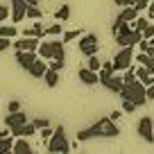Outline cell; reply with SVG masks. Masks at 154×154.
Returning a JSON list of instances; mask_svg holds the SVG:
<instances>
[{"mask_svg": "<svg viewBox=\"0 0 154 154\" xmlns=\"http://www.w3.org/2000/svg\"><path fill=\"white\" fill-rule=\"evenodd\" d=\"M48 152H52V154L70 152V143H68V136H66L63 125H59L57 129L52 131V136H50V140H48Z\"/></svg>", "mask_w": 154, "mask_h": 154, "instance_id": "obj_3", "label": "cell"}, {"mask_svg": "<svg viewBox=\"0 0 154 154\" xmlns=\"http://www.w3.org/2000/svg\"><path fill=\"white\" fill-rule=\"evenodd\" d=\"M61 32H63L61 20H57V23H54V25H50V27H43V36H59Z\"/></svg>", "mask_w": 154, "mask_h": 154, "instance_id": "obj_23", "label": "cell"}, {"mask_svg": "<svg viewBox=\"0 0 154 154\" xmlns=\"http://www.w3.org/2000/svg\"><path fill=\"white\" fill-rule=\"evenodd\" d=\"M52 131H54V129H50V127H43V129H38V136L43 138V143H48V140H50V136H52Z\"/></svg>", "mask_w": 154, "mask_h": 154, "instance_id": "obj_34", "label": "cell"}, {"mask_svg": "<svg viewBox=\"0 0 154 154\" xmlns=\"http://www.w3.org/2000/svg\"><path fill=\"white\" fill-rule=\"evenodd\" d=\"M38 43H41V36H20L18 41H11L16 50H29V52H36Z\"/></svg>", "mask_w": 154, "mask_h": 154, "instance_id": "obj_8", "label": "cell"}, {"mask_svg": "<svg viewBox=\"0 0 154 154\" xmlns=\"http://www.w3.org/2000/svg\"><path fill=\"white\" fill-rule=\"evenodd\" d=\"M102 86L106 88V91H111V93H116V95H118V93H120V88L125 86V82H122V77L118 75V72H113V75H109L106 77V79H102Z\"/></svg>", "mask_w": 154, "mask_h": 154, "instance_id": "obj_11", "label": "cell"}, {"mask_svg": "<svg viewBox=\"0 0 154 154\" xmlns=\"http://www.w3.org/2000/svg\"><path fill=\"white\" fill-rule=\"evenodd\" d=\"M7 111H20V102L18 100H11L9 104H7Z\"/></svg>", "mask_w": 154, "mask_h": 154, "instance_id": "obj_39", "label": "cell"}, {"mask_svg": "<svg viewBox=\"0 0 154 154\" xmlns=\"http://www.w3.org/2000/svg\"><path fill=\"white\" fill-rule=\"evenodd\" d=\"M27 5H38V0H25Z\"/></svg>", "mask_w": 154, "mask_h": 154, "instance_id": "obj_44", "label": "cell"}, {"mask_svg": "<svg viewBox=\"0 0 154 154\" xmlns=\"http://www.w3.org/2000/svg\"><path fill=\"white\" fill-rule=\"evenodd\" d=\"M14 154H29L32 152V145H29V140L25 138V136H16L14 140V149H11Z\"/></svg>", "mask_w": 154, "mask_h": 154, "instance_id": "obj_15", "label": "cell"}, {"mask_svg": "<svg viewBox=\"0 0 154 154\" xmlns=\"http://www.w3.org/2000/svg\"><path fill=\"white\" fill-rule=\"evenodd\" d=\"M113 70L116 72H125L127 68H131L134 61V45H125V48H118V52L113 54Z\"/></svg>", "mask_w": 154, "mask_h": 154, "instance_id": "obj_4", "label": "cell"}, {"mask_svg": "<svg viewBox=\"0 0 154 154\" xmlns=\"http://www.w3.org/2000/svg\"><path fill=\"white\" fill-rule=\"evenodd\" d=\"M147 25H149V20L143 18V16H136V20H131V29H138V32H143Z\"/></svg>", "mask_w": 154, "mask_h": 154, "instance_id": "obj_26", "label": "cell"}, {"mask_svg": "<svg viewBox=\"0 0 154 154\" xmlns=\"http://www.w3.org/2000/svg\"><path fill=\"white\" fill-rule=\"evenodd\" d=\"M32 125L36 127V129H43V127H50V120H48V118H34Z\"/></svg>", "mask_w": 154, "mask_h": 154, "instance_id": "obj_33", "label": "cell"}, {"mask_svg": "<svg viewBox=\"0 0 154 154\" xmlns=\"http://www.w3.org/2000/svg\"><path fill=\"white\" fill-rule=\"evenodd\" d=\"M52 59H61V61H66V43L59 41V38L52 41Z\"/></svg>", "mask_w": 154, "mask_h": 154, "instance_id": "obj_18", "label": "cell"}, {"mask_svg": "<svg viewBox=\"0 0 154 154\" xmlns=\"http://www.w3.org/2000/svg\"><path fill=\"white\" fill-rule=\"evenodd\" d=\"M120 116H122V111H111V113H109V118L118 122V120H120Z\"/></svg>", "mask_w": 154, "mask_h": 154, "instance_id": "obj_40", "label": "cell"}, {"mask_svg": "<svg viewBox=\"0 0 154 154\" xmlns=\"http://www.w3.org/2000/svg\"><path fill=\"white\" fill-rule=\"evenodd\" d=\"M136 131L140 134V138L145 140V143H154V122L149 116H143L138 120V125H136Z\"/></svg>", "mask_w": 154, "mask_h": 154, "instance_id": "obj_7", "label": "cell"}, {"mask_svg": "<svg viewBox=\"0 0 154 154\" xmlns=\"http://www.w3.org/2000/svg\"><path fill=\"white\" fill-rule=\"evenodd\" d=\"M77 77H79V82H82V84H86V86H95V84L100 82V75H97V70H91L88 66L79 68Z\"/></svg>", "mask_w": 154, "mask_h": 154, "instance_id": "obj_12", "label": "cell"}, {"mask_svg": "<svg viewBox=\"0 0 154 154\" xmlns=\"http://www.w3.org/2000/svg\"><path fill=\"white\" fill-rule=\"evenodd\" d=\"M136 109H138V106H136L131 100H122V113H134Z\"/></svg>", "mask_w": 154, "mask_h": 154, "instance_id": "obj_31", "label": "cell"}, {"mask_svg": "<svg viewBox=\"0 0 154 154\" xmlns=\"http://www.w3.org/2000/svg\"><path fill=\"white\" fill-rule=\"evenodd\" d=\"M129 5V0H116V7H127Z\"/></svg>", "mask_w": 154, "mask_h": 154, "instance_id": "obj_41", "label": "cell"}, {"mask_svg": "<svg viewBox=\"0 0 154 154\" xmlns=\"http://www.w3.org/2000/svg\"><path fill=\"white\" fill-rule=\"evenodd\" d=\"M147 9H149V16L154 18V0H149V7H147Z\"/></svg>", "mask_w": 154, "mask_h": 154, "instance_id": "obj_42", "label": "cell"}, {"mask_svg": "<svg viewBox=\"0 0 154 154\" xmlns=\"http://www.w3.org/2000/svg\"><path fill=\"white\" fill-rule=\"evenodd\" d=\"M27 122V113L25 111H9V116H5V125L9 127L11 134H18V129Z\"/></svg>", "mask_w": 154, "mask_h": 154, "instance_id": "obj_6", "label": "cell"}, {"mask_svg": "<svg viewBox=\"0 0 154 154\" xmlns=\"http://www.w3.org/2000/svg\"><path fill=\"white\" fill-rule=\"evenodd\" d=\"M136 16H138V9H136L134 5H127L120 9V14H118V18L125 20V23H131V20H136Z\"/></svg>", "mask_w": 154, "mask_h": 154, "instance_id": "obj_17", "label": "cell"}, {"mask_svg": "<svg viewBox=\"0 0 154 154\" xmlns=\"http://www.w3.org/2000/svg\"><path fill=\"white\" fill-rule=\"evenodd\" d=\"M82 36V29H70V32L63 34V43H70V41H77Z\"/></svg>", "mask_w": 154, "mask_h": 154, "instance_id": "obj_27", "label": "cell"}, {"mask_svg": "<svg viewBox=\"0 0 154 154\" xmlns=\"http://www.w3.org/2000/svg\"><path fill=\"white\" fill-rule=\"evenodd\" d=\"M48 68H52V70H59V72H61L63 68H66V61H61V59H48Z\"/></svg>", "mask_w": 154, "mask_h": 154, "instance_id": "obj_29", "label": "cell"}, {"mask_svg": "<svg viewBox=\"0 0 154 154\" xmlns=\"http://www.w3.org/2000/svg\"><path fill=\"white\" fill-rule=\"evenodd\" d=\"M16 34H18V27H16V25H0V36L14 38Z\"/></svg>", "mask_w": 154, "mask_h": 154, "instance_id": "obj_25", "label": "cell"}, {"mask_svg": "<svg viewBox=\"0 0 154 154\" xmlns=\"http://www.w3.org/2000/svg\"><path fill=\"white\" fill-rule=\"evenodd\" d=\"M86 66L91 68V70H100V68H102V61H100V57H97V54H91Z\"/></svg>", "mask_w": 154, "mask_h": 154, "instance_id": "obj_30", "label": "cell"}, {"mask_svg": "<svg viewBox=\"0 0 154 154\" xmlns=\"http://www.w3.org/2000/svg\"><path fill=\"white\" fill-rule=\"evenodd\" d=\"M140 34H143V38H152V36H154V25H147Z\"/></svg>", "mask_w": 154, "mask_h": 154, "instance_id": "obj_38", "label": "cell"}, {"mask_svg": "<svg viewBox=\"0 0 154 154\" xmlns=\"http://www.w3.org/2000/svg\"><path fill=\"white\" fill-rule=\"evenodd\" d=\"M120 134V127L116 125V120H111L109 116L106 118H100V120H95L91 127H86V129H79L77 131V140L79 143H86V140L91 138H116V136Z\"/></svg>", "mask_w": 154, "mask_h": 154, "instance_id": "obj_1", "label": "cell"}, {"mask_svg": "<svg viewBox=\"0 0 154 154\" xmlns=\"http://www.w3.org/2000/svg\"><path fill=\"white\" fill-rule=\"evenodd\" d=\"M149 43H152V45H154V36H152V38H149Z\"/></svg>", "mask_w": 154, "mask_h": 154, "instance_id": "obj_45", "label": "cell"}, {"mask_svg": "<svg viewBox=\"0 0 154 154\" xmlns=\"http://www.w3.org/2000/svg\"><path fill=\"white\" fill-rule=\"evenodd\" d=\"M41 16H43V14H41V9H38L36 5H27V18H32V20H38Z\"/></svg>", "mask_w": 154, "mask_h": 154, "instance_id": "obj_28", "label": "cell"}, {"mask_svg": "<svg viewBox=\"0 0 154 154\" xmlns=\"http://www.w3.org/2000/svg\"><path fill=\"white\" fill-rule=\"evenodd\" d=\"M11 149H14V134L2 136L0 138V154H9Z\"/></svg>", "mask_w": 154, "mask_h": 154, "instance_id": "obj_21", "label": "cell"}, {"mask_svg": "<svg viewBox=\"0 0 154 154\" xmlns=\"http://www.w3.org/2000/svg\"><path fill=\"white\" fill-rule=\"evenodd\" d=\"M9 2H11L9 11H11V20L14 23H20V20L27 18V2L25 0H9Z\"/></svg>", "mask_w": 154, "mask_h": 154, "instance_id": "obj_9", "label": "cell"}, {"mask_svg": "<svg viewBox=\"0 0 154 154\" xmlns=\"http://www.w3.org/2000/svg\"><path fill=\"white\" fill-rule=\"evenodd\" d=\"M136 79H140L145 86H149V84L154 82V72L149 70V68H145V66H138L136 68Z\"/></svg>", "mask_w": 154, "mask_h": 154, "instance_id": "obj_16", "label": "cell"}, {"mask_svg": "<svg viewBox=\"0 0 154 154\" xmlns=\"http://www.w3.org/2000/svg\"><path fill=\"white\" fill-rule=\"evenodd\" d=\"M136 45H138L140 52H147V48H149V38H143V36H140V41H138Z\"/></svg>", "mask_w": 154, "mask_h": 154, "instance_id": "obj_37", "label": "cell"}, {"mask_svg": "<svg viewBox=\"0 0 154 154\" xmlns=\"http://www.w3.org/2000/svg\"><path fill=\"white\" fill-rule=\"evenodd\" d=\"M140 36L143 34L138 32V29H129V32H125V34H118L116 36V43H118V48H125V45H136L140 41Z\"/></svg>", "mask_w": 154, "mask_h": 154, "instance_id": "obj_10", "label": "cell"}, {"mask_svg": "<svg viewBox=\"0 0 154 154\" xmlns=\"http://www.w3.org/2000/svg\"><path fill=\"white\" fill-rule=\"evenodd\" d=\"M9 45H11V38L9 36H0V52H5Z\"/></svg>", "mask_w": 154, "mask_h": 154, "instance_id": "obj_36", "label": "cell"}, {"mask_svg": "<svg viewBox=\"0 0 154 154\" xmlns=\"http://www.w3.org/2000/svg\"><path fill=\"white\" fill-rule=\"evenodd\" d=\"M38 54L36 52H29V50H16V61H18V66L23 68V70H27L29 66L34 63V59H36Z\"/></svg>", "mask_w": 154, "mask_h": 154, "instance_id": "obj_14", "label": "cell"}, {"mask_svg": "<svg viewBox=\"0 0 154 154\" xmlns=\"http://www.w3.org/2000/svg\"><path fill=\"white\" fill-rule=\"evenodd\" d=\"M97 36L95 34H82V36L77 38V50L84 54V57H91V54H97Z\"/></svg>", "mask_w": 154, "mask_h": 154, "instance_id": "obj_5", "label": "cell"}, {"mask_svg": "<svg viewBox=\"0 0 154 154\" xmlns=\"http://www.w3.org/2000/svg\"><path fill=\"white\" fill-rule=\"evenodd\" d=\"M54 18L61 20V23H66V20L70 18V5H61L57 11H54Z\"/></svg>", "mask_w": 154, "mask_h": 154, "instance_id": "obj_24", "label": "cell"}, {"mask_svg": "<svg viewBox=\"0 0 154 154\" xmlns=\"http://www.w3.org/2000/svg\"><path fill=\"white\" fill-rule=\"evenodd\" d=\"M136 61H138V66H145V68H149V70L154 72V59L149 57L147 52H138L136 54Z\"/></svg>", "mask_w": 154, "mask_h": 154, "instance_id": "obj_22", "label": "cell"}, {"mask_svg": "<svg viewBox=\"0 0 154 154\" xmlns=\"http://www.w3.org/2000/svg\"><path fill=\"white\" fill-rule=\"evenodd\" d=\"M118 95H120V100H131L136 106H145V102H147V86L140 79L125 82V86L120 88Z\"/></svg>", "mask_w": 154, "mask_h": 154, "instance_id": "obj_2", "label": "cell"}, {"mask_svg": "<svg viewBox=\"0 0 154 154\" xmlns=\"http://www.w3.org/2000/svg\"><path fill=\"white\" fill-rule=\"evenodd\" d=\"M43 79H45V86H48V88H54V86L59 84V70L48 68V70H45V75H43Z\"/></svg>", "mask_w": 154, "mask_h": 154, "instance_id": "obj_20", "label": "cell"}, {"mask_svg": "<svg viewBox=\"0 0 154 154\" xmlns=\"http://www.w3.org/2000/svg\"><path fill=\"white\" fill-rule=\"evenodd\" d=\"M129 5H134L138 11H143V9H147V7H149V0H129Z\"/></svg>", "mask_w": 154, "mask_h": 154, "instance_id": "obj_32", "label": "cell"}, {"mask_svg": "<svg viewBox=\"0 0 154 154\" xmlns=\"http://www.w3.org/2000/svg\"><path fill=\"white\" fill-rule=\"evenodd\" d=\"M45 70H48V61H45V59H41V57H36V59H34V63L27 68V72L34 77V79H43Z\"/></svg>", "mask_w": 154, "mask_h": 154, "instance_id": "obj_13", "label": "cell"}, {"mask_svg": "<svg viewBox=\"0 0 154 154\" xmlns=\"http://www.w3.org/2000/svg\"><path fill=\"white\" fill-rule=\"evenodd\" d=\"M9 14H11V11H9V7L0 5V23H5V20L9 18Z\"/></svg>", "mask_w": 154, "mask_h": 154, "instance_id": "obj_35", "label": "cell"}, {"mask_svg": "<svg viewBox=\"0 0 154 154\" xmlns=\"http://www.w3.org/2000/svg\"><path fill=\"white\" fill-rule=\"evenodd\" d=\"M36 54H38L41 59H45V61H48V59H52V41H41V43H38Z\"/></svg>", "mask_w": 154, "mask_h": 154, "instance_id": "obj_19", "label": "cell"}, {"mask_svg": "<svg viewBox=\"0 0 154 154\" xmlns=\"http://www.w3.org/2000/svg\"><path fill=\"white\" fill-rule=\"evenodd\" d=\"M147 54H149V57L154 59V45H152V43H149V48H147Z\"/></svg>", "mask_w": 154, "mask_h": 154, "instance_id": "obj_43", "label": "cell"}]
</instances>
